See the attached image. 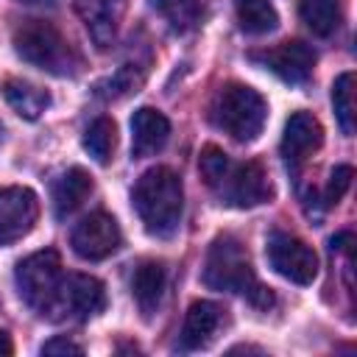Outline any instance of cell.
<instances>
[{
  "instance_id": "6da1fadb",
  "label": "cell",
  "mask_w": 357,
  "mask_h": 357,
  "mask_svg": "<svg viewBox=\"0 0 357 357\" xmlns=\"http://www.w3.org/2000/svg\"><path fill=\"white\" fill-rule=\"evenodd\" d=\"M134 209L153 237H170L178 229L181 209H184V187L176 170L156 165L139 176L131 192Z\"/></svg>"
},
{
  "instance_id": "7a4b0ae2",
  "label": "cell",
  "mask_w": 357,
  "mask_h": 357,
  "mask_svg": "<svg viewBox=\"0 0 357 357\" xmlns=\"http://www.w3.org/2000/svg\"><path fill=\"white\" fill-rule=\"evenodd\" d=\"M204 284L212 290H231V293H243L248 296L254 304L268 307L273 304V296L268 287H262L251 271L248 254L240 245L237 237L231 234H220L209 251H206V262H204Z\"/></svg>"
},
{
  "instance_id": "3957f363",
  "label": "cell",
  "mask_w": 357,
  "mask_h": 357,
  "mask_svg": "<svg viewBox=\"0 0 357 357\" xmlns=\"http://www.w3.org/2000/svg\"><path fill=\"white\" fill-rule=\"evenodd\" d=\"M209 114H212V123L220 131H226L231 139L251 142L259 137L265 126L268 103L257 89L245 84H223L212 98Z\"/></svg>"
},
{
  "instance_id": "277c9868",
  "label": "cell",
  "mask_w": 357,
  "mask_h": 357,
  "mask_svg": "<svg viewBox=\"0 0 357 357\" xmlns=\"http://www.w3.org/2000/svg\"><path fill=\"white\" fill-rule=\"evenodd\" d=\"M14 50L22 61L53 73V75H73L78 67V56L73 53L70 42L61 31L45 20H25L14 28Z\"/></svg>"
},
{
  "instance_id": "5b68a950",
  "label": "cell",
  "mask_w": 357,
  "mask_h": 357,
  "mask_svg": "<svg viewBox=\"0 0 357 357\" xmlns=\"http://www.w3.org/2000/svg\"><path fill=\"white\" fill-rule=\"evenodd\" d=\"M61 259L53 248L36 251L31 257H25L17 265V287L20 296L28 307H33L36 312L47 315L53 307V298L61 287Z\"/></svg>"
},
{
  "instance_id": "8992f818",
  "label": "cell",
  "mask_w": 357,
  "mask_h": 357,
  "mask_svg": "<svg viewBox=\"0 0 357 357\" xmlns=\"http://www.w3.org/2000/svg\"><path fill=\"white\" fill-rule=\"evenodd\" d=\"M106 304V290L103 282L89 276V273H70L61 279V287L53 298L50 307V318H73V321H86L92 315H98Z\"/></svg>"
},
{
  "instance_id": "52a82bcc",
  "label": "cell",
  "mask_w": 357,
  "mask_h": 357,
  "mask_svg": "<svg viewBox=\"0 0 357 357\" xmlns=\"http://www.w3.org/2000/svg\"><path fill=\"white\" fill-rule=\"evenodd\" d=\"M268 262L271 268L293 284H312L318 276V257L315 251L287 231H271L268 237Z\"/></svg>"
},
{
  "instance_id": "ba28073f",
  "label": "cell",
  "mask_w": 357,
  "mask_h": 357,
  "mask_svg": "<svg viewBox=\"0 0 357 357\" xmlns=\"http://www.w3.org/2000/svg\"><path fill=\"white\" fill-rule=\"evenodd\" d=\"M120 226L112 215L106 212H92L86 215L70 234V245L73 251L81 257V259H89V262H98V259H106L109 254H114L120 248Z\"/></svg>"
},
{
  "instance_id": "9c48e42d",
  "label": "cell",
  "mask_w": 357,
  "mask_h": 357,
  "mask_svg": "<svg viewBox=\"0 0 357 357\" xmlns=\"http://www.w3.org/2000/svg\"><path fill=\"white\" fill-rule=\"evenodd\" d=\"M39 218V201L28 187H0V243L25 237Z\"/></svg>"
},
{
  "instance_id": "30bf717a",
  "label": "cell",
  "mask_w": 357,
  "mask_h": 357,
  "mask_svg": "<svg viewBox=\"0 0 357 357\" xmlns=\"http://www.w3.org/2000/svg\"><path fill=\"white\" fill-rule=\"evenodd\" d=\"M218 190L226 198V204H231V206H257L271 198V181L259 162L231 165L229 176L223 178V184Z\"/></svg>"
},
{
  "instance_id": "8fae6325",
  "label": "cell",
  "mask_w": 357,
  "mask_h": 357,
  "mask_svg": "<svg viewBox=\"0 0 357 357\" xmlns=\"http://www.w3.org/2000/svg\"><path fill=\"white\" fill-rule=\"evenodd\" d=\"M259 64H265L271 73H276L282 81L287 84H304L310 75H312V67H315V53L310 45L293 39V42H282L265 53H257L254 56Z\"/></svg>"
},
{
  "instance_id": "7c38bea8",
  "label": "cell",
  "mask_w": 357,
  "mask_h": 357,
  "mask_svg": "<svg viewBox=\"0 0 357 357\" xmlns=\"http://www.w3.org/2000/svg\"><path fill=\"white\" fill-rule=\"evenodd\" d=\"M324 145V128L318 117L310 112H296L290 114L284 134H282V153L287 162H304L310 153H315Z\"/></svg>"
},
{
  "instance_id": "4fadbf2b",
  "label": "cell",
  "mask_w": 357,
  "mask_h": 357,
  "mask_svg": "<svg viewBox=\"0 0 357 357\" xmlns=\"http://www.w3.org/2000/svg\"><path fill=\"white\" fill-rule=\"evenodd\" d=\"M223 307L215 301H192L184 326H181V346L184 349H204L215 340L220 324H223Z\"/></svg>"
},
{
  "instance_id": "5bb4252c",
  "label": "cell",
  "mask_w": 357,
  "mask_h": 357,
  "mask_svg": "<svg viewBox=\"0 0 357 357\" xmlns=\"http://www.w3.org/2000/svg\"><path fill=\"white\" fill-rule=\"evenodd\" d=\"M167 137H170V123L162 112H156L151 106H142L134 112V117H131V151L137 159L162 151Z\"/></svg>"
},
{
  "instance_id": "9a60e30c",
  "label": "cell",
  "mask_w": 357,
  "mask_h": 357,
  "mask_svg": "<svg viewBox=\"0 0 357 357\" xmlns=\"http://www.w3.org/2000/svg\"><path fill=\"white\" fill-rule=\"evenodd\" d=\"M165 282H167V273H165L162 262L148 259L134 271L131 293H134V301H137V307L145 318H151L156 312V307L162 301V293H165Z\"/></svg>"
},
{
  "instance_id": "2e32d148",
  "label": "cell",
  "mask_w": 357,
  "mask_h": 357,
  "mask_svg": "<svg viewBox=\"0 0 357 357\" xmlns=\"http://www.w3.org/2000/svg\"><path fill=\"white\" fill-rule=\"evenodd\" d=\"M0 92H3L6 103L20 117H25V120H36L50 106V95L42 86H36V84H31L25 78H6L3 86H0Z\"/></svg>"
},
{
  "instance_id": "e0dca14e",
  "label": "cell",
  "mask_w": 357,
  "mask_h": 357,
  "mask_svg": "<svg viewBox=\"0 0 357 357\" xmlns=\"http://www.w3.org/2000/svg\"><path fill=\"white\" fill-rule=\"evenodd\" d=\"M89 192H92V176L84 167L64 170L56 178V184H53V206H56V215L59 218H67L70 212H75L86 201Z\"/></svg>"
},
{
  "instance_id": "ac0fdd59",
  "label": "cell",
  "mask_w": 357,
  "mask_h": 357,
  "mask_svg": "<svg viewBox=\"0 0 357 357\" xmlns=\"http://www.w3.org/2000/svg\"><path fill=\"white\" fill-rule=\"evenodd\" d=\"M234 11L245 33H271L279 25V14L271 0H234Z\"/></svg>"
},
{
  "instance_id": "d6986e66",
  "label": "cell",
  "mask_w": 357,
  "mask_h": 357,
  "mask_svg": "<svg viewBox=\"0 0 357 357\" xmlns=\"http://www.w3.org/2000/svg\"><path fill=\"white\" fill-rule=\"evenodd\" d=\"M298 14L315 36H332L340 25V0H301Z\"/></svg>"
},
{
  "instance_id": "ffe728a7",
  "label": "cell",
  "mask_w": 357,
  "mask_h": 357,
  "mask_svg": "<svg viewBox=\"0 0 357 357\" xmlns=\"http://www.w3.org/2000/svg\"><path fill=\"white\" fill-rule=\"evenodd\" d=\"M114 145H117V126L112 117H98L84 134V148L98 165H109Z\"/></svg>"
},
{
  "instance_id": "44dd1931",
  "label": "cell",
  "mask_w": 357,
  "mask_h": 357,
  "mask_svg": "<svg viewBox=\"0 0 357 357\" xmlns=\"http://www.w3.org/2000/svg\"><path fill=\"white\" fill-rule=\"evenodd\" d=\"M332 103L343 134H354V73H340L332 84Z\"/></svg>"
},
{
  "instance_id": "7402d4cb",
  "label": "cell",
  "mask_w": 357,
  "mask_h": 357,
  "mask_svg": "<svg viewBox=\"0 0 357 357\" xmlns=\"http://www.w3.org/2000/svg\"><path fill=\"white\" fill-rule=\"evenodd\" d=\"M153 6L167 20V25L178 33L192 28L201 11V0H153Z\"/></svg>"
},
{
  "instance_id": "603a6c76",
  "label": "cell",
  "mask_w": 357,
  "mask_h": 357,
  "mask_svg": "<svg viewBox=\"0 0 357 357\" xmlns=\"http://www.w3.org/2000/svg\"><path fill=\"white\" fill-rule=\"evenodd\" d=\"M198 170H201V178H204L209 187L218 190V187L223 184V178L229 176V170H231V159L223 153V148H218V145H206V148L201 151Z\"/></svg>"
},
{
  "instance_id": "cb8c5ba5",
  "label": "cell",
  "mask_w": 357,
  "mask_h": 357,
  "mask_svg": "<svg viewBox=\"0 0 357 357\" xmlns=\"http://www.w3.org/2000/svg\"><path fill=\"white\" fill-rule=\"evenodd\" d=\"M95 8L86 14V28L92 31V36H95V42L100 45V47H106V42L114 36V20H117V11H112V6H109V0H89Z\"/></svg>"
},
{
  "instance_id": "d4e9b609",
  "label": "cell",
  "mask_w": 357,
  "mask_h": 357,
  "mask_svg": "<svg viewBox=\"0 0 357 357\" xmlns=\"http://www.w3.org/2000/svg\"><path fill=\"white\" fill-rule=\"evenodd\" d=\"M139 84H142V73H139L137 67L126 64L123 70H117V73H114L106 84H100V86H109V89H103V95H109V98H120V95L137 92Z\"/></svg>"
},
{
  "instance_id": "484cf974",
  "label": "cell",
  "mask_w": 357,
  "mask_h": 357,
  "mask_svg": "<svg viewBox=\"0 0 357 357\" xmlns=\"http://www.w3.org/2000/svg\"><path fill=\"white\" fill-rule=\"evenodd\" d=\"M351 178H354V170H351L349 165H337V167L329 173L326 192H324V198H326V204H329V206H332V204H337V201L346 195V190L351 187Z\"/></svg>"
},
{
  "instance_id": "4316f807",
  "label": "cell",
  "mask_w": 357,
  "mask_h": 357,
  "mask_svg": "<svg viewBox=\"0 0 357 357\" xmlns=\"http://www.w3.org/2000/svg\"><path fill=\"white\" fill-rule=\"evenodd\" d=\"M42 354H84V349L67 337H53L42 346Z\"/></svg>"
},
{
  "instance_id": "83f0119b",
  "label": "cell",
  "mask_w": 357,
  "mask_h": 357,
  "mask_svg": "<svg viewBox=\"0 0 357 357\" xmlns=\"http://www.w3.org/2000/svg\"><path fill=\"white\" fill-rule=\"evenodd\" d=\"M351 231H340V234H335L332 237V251H349L351 248Z\"/></svg>"
},
{
  "instance_id": "f1b7e54d",
  "label": "cell",
  "mask_w": 357,
  "mask_h": 357,
  "mask_svg": "<svg viewBox=\"0 0 357 357\" xmlns=\"http://www.w3.org/2000/svg\"><path fill=\"white\" fill-rule=\"evenodd\" d=\"M11 351H14V343H11L8 332H3V329H0V357H8Z\"/></svg>"
}]
</instances>
